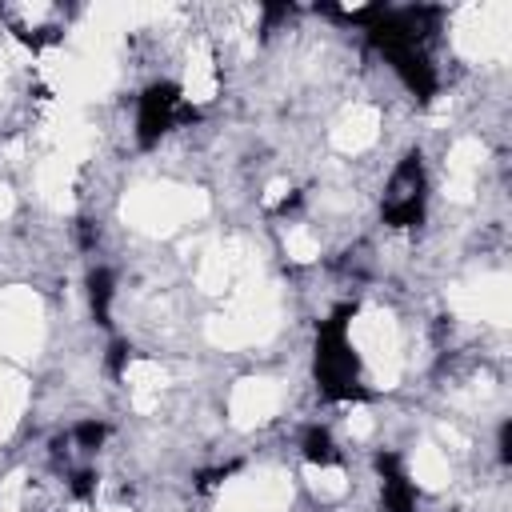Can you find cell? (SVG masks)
<instances>
[{
  "mask_svg": "<svg viewBox=\"0 0 512 512\" xmlns=\"http://www.w3.org/2000/svg\"><path fill=\"white\" fill-rule=\"evenodd\" d=\"M356 312V304H340L328 320H320L316 328V388L324 400H360L368 396L360 388V356L348 340V316Z\"/></svg>",
  "mask_w": 512,
  "mask_h": 512,
  "instance_id": "obj_1",
  "label": "cell"
},
{
  "mask_svg": "<svg viewBox=\"0 0 512 512\" xmlns=\"http://www.w3.org/2000/svg\"><path fill=\"white\" fill-rule=\"evenodd\" d=\"M200 112L192 104H184V92L180 84L172 80H156L140 92V104H136V140L140 148H156L164 132H172L180 120H196Z\"/></svg>",
  "mask_w": 512,
  "mask_h": 512,
  "instance_id": "obj_2",
  "label": "cell"
},
{
  "mask_svg": "<svg viewBox=\"0 0 512 512\" xmlns=\"http://www.w3.org/2000/svg\"><path fill=\"white\" fill-rule=\"evenodd\" d=\"M380 216L388 228H416L424 220V156L416 148L392 168Z\"/></svg>",
  "mask_w": 512,
  "mask_h": 512,
  "instance_id": "obj_3",
  "label": "cell"
},
{
  "mask_svg": "<svg viewBox=\"0 0 512 512\" xmlns=\"http://www.w3.org/2000/svg\"><path fill=\"white\" fill-rule=\"evenodd\" d=\"M388 60H392V68H396V76L404 80V88L416 96V100H432L436 96V68H432V60L424 56V48H416V44H388V48H380Z\"/></svg>",
  "mask_w": 512,
  "mask_h": 512,
  "instance_id": "obj_4",
  "label": "cell"
},
{
  "mask_svg": "<svg viewBox=\"0 0 512 512\" xmlns=\"http://www.w3.org/2000/svg\"><path fill=\"white\" fill-rule=\"evenodd\" d=\"M376 472L384 476L380 480V504L384 512H416V488L404 472V460L396 452H380L376 456Z\"/></svg>",
  "mask_w": 512,
  "mask_h": 512,
  "instance_id": "obj_5",
  "label": "cell"
},
{
  "mask_svg": "<svg viewBox=\"0 0 512 512\" xmlns=\"http://www.w3.org/2000/svg\"><path fill=\"white\" fill-rule=\"evenodd\" d=\"M112 296H116V276L112 268H92L88 272V304H92V320L100 328L112 324Z\"/></svg>",
  "mask_w": 512,
  "mask_h": 512,
  "instance_id": "obj_6",
  "label": "cell"
},
{
  "mask_svg": "<svg viewBox=\"0 0 512 512\" xmlns=\"http://www.w3.org/2000/svg\"><path fill=\"white\" fill-rule=\"evenodd\" d=\"M300 452H304L308 464H320V468H336L340 464V448H336L328 428H308L304 440H300Z\"/></svg>",
  "mask_w": 512,
  "mask_h": 512,
  "instance_id": "obj_7",
  "label": "cell"
},
{
  "mask_svg": "<svg viewBox=\"0 0 512 512\" xmlns=\"http://www.w3.org/2000/svg\"><path fill=\"white\" fill-rule=\"evenodd\" d=\"M104 436H108V424H100V420H80V424L72 428V440H76L80 448H100Z\"/></svg>",
  "mask_w": 512,
  "mask_h": 512,
  "instance_id": "obj_8",
  "label": "cell"
},
{
  "mask_svg": "<svg viewBox=\"0 0 512 512\" xmlns=\"http://www.w3.org/2000/svg\"><path fill=\"white\" fill-rule=\"evenodd\" d=\"M128 356H132L128 340H112V348H108V372H112V376H124V364H128Z\"/></svg>",
  "mask_w": 512,
  "mask_h": 512,
  "instance_id": "obj_9",
  "label": "cell"
},
{
  "mask_svg": "<svg viewBox=\"0 0 512 512\" xmlns=\"http://www.w3.org/2000/svg\"><path fill=\"white\" fill-rule=\"evenodd\" d=\"M92 488H96V476H92V472H76V476H72V496L88 500V496H92Z\"/></svg>",
  "mask_w": 512,
  "mask_h": 512,
  "instance_id": "obj_10",
  "label": "cell"
},
{
  "mask_svg": "<svg viewBox=\"0 0 512 512\" xmlns=\"http://www.w3.org/2000/svg\"><path fill=\"white\" fill-rule=\"evenodd\" d=\"M500 464H512V420H504L500 424Z\"/></svg>",
  "mask_w": 512,
  "mask_h": 512,
  "instance_id": "obj_11",
  "label": "cell"
},
{
  "mask_svg": "<svg viewBox=\"0 0 512 512\" xmlns=\"http://www.w3.org/2000/svg\"><path fill=\"white\" fill-rule=\"evenodd\" d=\"M288 12H292V4H268V8H264V20H268V28H272L276 20H284Z\"/></svg>",
  "mask_w": 512,
  "mask_h": 512,
  "instance_id": "obj_12",
  "label": "cell"
}]
</instances>
